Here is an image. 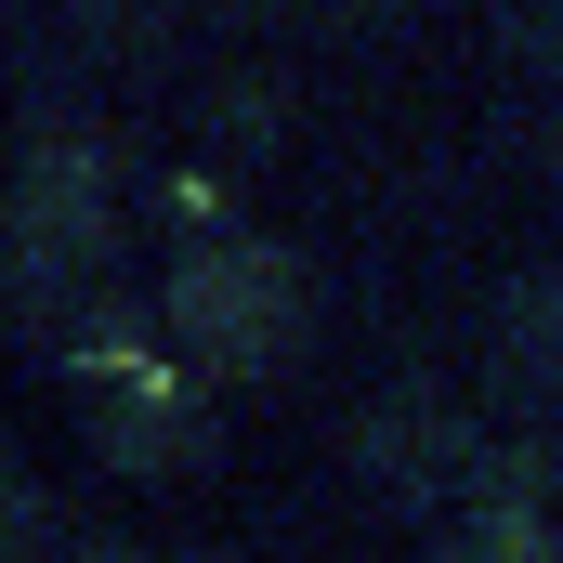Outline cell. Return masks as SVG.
Here are the masks:
<instances>
[{
	"label": "cell",
	"mask_w": 563,
	"mask_h": 563,
	"mask_svg": "<svg viewBox=\"0 0 563 563\" xmlns=\"http://www.w3.org/2000/svg\"><path fill=\"white\" fill-rule=\"evenodd\" d=\"M301 263L288 250H197L184 276H170V328L210 354V367H250V380H276L288 354H301Z\"/></svg>",
	"instance_id": "cell-1"
},
{
	"label": "cell",
	"mask_w": 563,
	"mask_h": 563,
	"mask_svg": "<svg viewBox=\"0 0 563 563\" xmlns=\"http://www.w3.org/2000/svg\"><path fill=\"white\" fill-rule=\"evenodd\" d=\"M498 407H511V432L538 445V407H551V276H511L498 288Z\"/></svg>",
	"instance_id": "cell-2"
}]
</instances>
